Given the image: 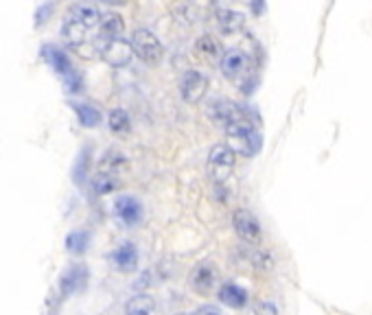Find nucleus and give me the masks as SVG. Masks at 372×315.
Wrapping results in <instances>:
<instances>
[{"mask_svg":"<svg viewBox=\"0 0 372 315\" xmlns=\"http://www.w3.org/2000/svg\"><path fill=\"white\" fill-rule=\"evenodd\" d=\"M224 132L228 136V145L233 147L239 156L252 158V156L259 154L261 134H259V130H256V125L250 121V116L237 121L235 125H230V128H226Z\"/></svg>","mask_w":372,"mask_h":315,"instance_id":"1","label":"nucleus"},{"mask_svg":"<svg viewBox=\"0 0 372 315\" xmlns=\"http://www.w3.org/2000/svg\"><path fill=\"white\" fill-rule=\"evenodd\" d=\"M219 66L222 72L228 81H233L237 85H241V90L246 92L248 90V81H250V74H252V59L246 50L241 48H228L224 50V55L219 59Z\"/></svg>","mask_w":372,"mask_h":315,"instance_id":"2","label":"nucleus"},{"mask_svg":"<svg viewBox=\"0 0 372 315\" xmlns=\"http://www.w3.org/2000/svg\"><path fill=\"white\" fill-rule=\"evenodd\" d=\"M235 162H237V151L230 145H215L208 154V175L215 186H224L228 178L235 171Z\"/></svg>","mask_w":372,"mask_h":315,"instance_id":"3","label":"nucleus"},{"mask_svg":"<svg viewBox=\"0 0 372 315\" xmlns=\"http://www.w3.org/2000/svg\"><path fill=\"white\" fill-rule=\"evenodd\" d=\"M88 278H90V272L84 263H72V265H68L59 274L55 294L59 296L61 302H66L68 298H72L75 294L81 292V289L88 285Z\"/></svg>","mask_w":372,"mask_h":315,"instance_id":"4","label":"nucleus"},{"mask_svg":"<svg viewBox=\"0 0 372 315\" xmlns=\"http://www.w3.org/2000/svg\"><path fill=\"white\" fill-rule=\"evenodd\" d=\"M233 228L237 232V236L243 243H248L252 247L263 243V228L261 221L256 219V215L248 208H237L233 212Z\"/></svg>","mask_w":372,"mask_h":315,"instance_id":"5","label":"nucleus"},{"mask_svg":"<svg viewBox=\"0 0 372 315\" xmlns=\"http://www.w3.org/2000/svg\"><path fill=\"white\" fill-rule=\"evenodd\" d=\"M132 46L136 57H140L145 64H158L164 57V46L158 40V35L149 29H136L132 35Z\"/></svg>","mask_w":372,"mask_h":315,"instance_id":"6","label":"nucleus"},{"mask_svg":"<svg viewBox=\"0 0 372 315\" xmlns=\"http://www.w3.org/2000/svg\"><path fill=\"white\" fill-rule=\"evenodd\" d=\"M206 116L213 123L222 125V128L226 130V128H230V125H235L237 121L246 119L250 114L239 103H235V101H230V99H215V101H211L208 108H206Z\"/></svg>","mask_w":372,"mask_h":315,"instance_id":"7","label":"nucleus"},{"mask_svg":"<svg viewBox=\"0 0 372 315\" xmlns=\"http://www.w3.org/2000/svg\"><path fill=\"white\" fill-rule=\"evenodd\" d=\"M145 208L140 204V199L134 195H119L114 199V217L123 225V228H136L143 221Z\"/></svg>","mask_w":372,"mask_h":315,"instance_id":"8","label":"nucleus"},{"mask_svg":"<svg viewBox=\"0 0 372 315\" xmlns=\"http://www.w3.org/2000/svg\"><path fill=\"white\" fill-rule=\"evenodd\" d=\"M208 92V77L204 72L190 68L182 74V81H179V94L186 101L188 105H195L206 96Z\"/></svg>","mask_w":372,"mask_h":315,"instance_id":"9","label":"nucleus"},{"mask_svg":"<svg viewBox=\"0 0 372 315\" xmlns=\"http://www.w3.org/2000/svg\"><path fill=\"white\" fill-rule=\"evenodd\" d=\"M101 48V57H104L106 64H110L112 68H123L132 61L134 53V46L132 42H125L123 37H117V40H110L104 42L99 46Z\"/></svg>","mask_w":372,"mask_h":315,"instance_id":"10","label":"nucleus"},{"mask_svg":"<svg viewBox=\"0 0 372 315\" xmlns=\"http://www.w3.org/2000/svg\"><path fill=\"white\" fill-rule=\"evenodd\" d=\"M217 281H219V274H217V267L213 265L211 261H202L188 276L190 289L197 292V294H204V296L213 292V289L217 287Z\"/></svg>","mask_w":372,"mask_h":315,"instance_id":"11","label":"nucleus"},{"mask_svg":"<svg viewBox=\"0 0 372 315\" xmlns=\"http://www.w3.org/2000/svg\"><path fill=\"white\" fill-rule=\"evenodd\" d=\"M110 261H112V265L117 267L121 274H132L138 270V247L136 243L132 241H123L119 243L117 247H114V252L110 254Z\"/></svg>","mask_w":372,"mask_h":315,"instance_id":"12","label":"nucleus"},{"mask_svg":"<svg viewBox=\"0 0 372 315\" xmlns=\"http://www.w3.org/2000/svg\"><path fill=\"white\" fill-rule=\"evenodd\" d=\"M217 298L230 309H246L250 305V294L237 283H224L217 292Z\"/></svg>","mask_w":372,"mask_h":315,"instance_id":"13","label":"nucleus"},{"mask_svg":"<svg viewBox=\"0 0 372 315\" xmlns=\"http://www.w3.org/2000/svg\"><path fill=\"white\" fill-rule=\"evenodd\" d=\"M215 20H217V27L228 35H235L246 29V14H241L237 9H217Z\"/></svg>","mask_w":372,"mask_h":315,"instance_id":"14","label":"nucleus"},{"mask_svg":"<svg viewBox=\"0 0 372 315\" xmlns=\"http://www.w3.org/2000/svg\"><path fill=\"white\" fill-rule=\"evenodd\" d=\"M99 40L101 44L104 42H110V40H117L125 33V22L119 14H114V11H108V14L101 16V22H99ZM99 44V46H101Z\"/></svg>","mask_w":372,"mask_h":315,"instance_id":"15","label":"nucleus"},{"mask_svg":"<svg viewBox=\"0 0 372 315\" xmlns=\"http://www.w3.org/2000/svg\"><path fill=\"white\" fill-rule=\"evenodd\" d=\"M88 27H84L81 22H77L72 18H68L63 22L61 27V35H63V42H66L70 48H81L86 44V37H88Z\"/></svg>","mask_w":372,"mask_h":315,"instance_id":"16","label":"nucleus"},{"mask_svg":"<svg viewBox=\"0 0 372 315\" xmlns=\"http://www.w3.org/2000/svg\"><path fill=\"white\" fill-rule=\"evenodd\" d=\"M90 167H92V149L84 147L77 156L75 165H72V182L77 186H84L88 182V175H90Z\"/></svg>","mask_w":372,"mask_h":315,"instance_id":"17","label":"nucleus"},{"mask_svg":"<svg viewBox=\"0 0 372 315\" xmlns=\"http://www.w3.org/2000/svg\"><path fill=\"white\" fill-rule=\"evenodd\" d=\"M90 241H92V234H90L88 230H84V228H79V230H72V232L66 234V241H63V245H66L68 254L81 256L88 252Z\"/></svg>","mask_w":372,"mask_h":315,"instance_id":"18","label":"nucleus"},{"mask_svg":"<svg viewBox=\"0 0 372 315\" xmlns=\"http://www.w3.org/2000/svg\"><path fill=\"white\" fill-rule=\"evenodd\" d=\"M44 57L48 59V64L53 66L63 79L70 77V74H75V68H72L70 59H68L66 53H63V50H59V48H55V46H46V48H44Z\"/></svg>","mask_w":372,"mask_h":315,"instance_id":"19","label":"nucleus"},{"mask_svg":"<svg viewBox=\"0 0 372 315\" xmlns=\"http://www.w3.org/2000/svg\"><path fill=\"white\" fill-rule=\"evenodd\" d=\"M101 11L95 7V5H75L72 9H70V14H68V18H72V20H77V22H81L84 27H88V29H95V27H99V22H101Z\"/></svg>","mask_w":372,"mask_h":315,"instance_id":"20","label":"nucleus"},{"mask_svg":"<svg viewBox=\"0 0 372 315\" xmlns=\"http://www.w3.org/2000/svg\"><path fill=\"white\" fill-rule=\"evenodd\" d=\"M121 186V180L117 173H108V171H99L92 178V191L95 195H110Z\"/></svg>","mask_w":372,"mask_h":315,"instance_id":"21","label":"nucleus"},{"mask_svg":"<svg viewBox=\"0 0 372 315\" xmlns=\"http://www.w3.org/2000/svg\"><path fill=\"white\" fill-rule=\"evenodd\" d=\"M72 110L77 112V119H79V123L84 125V128H88V130L99 128L101 112L95 105H90V103H72Z\"/></svg>","mask_w":372,"mask_h":315,"instance_id":"22","label":"nucleus"},{"mask_svg":"<svg viewBox=\"0 0 372 315\" xmlns=\"http://www.w3.org/2000/svg\"><path fill=\"white\" fill-rule=\"evenodd\" d=\"M127 165V158L121 154V151L117 149H110L104 154V158H101V165H99V171H108V173H121L123 167Z\"/></svg>","mask_w":372,"mask_h":315,"instance_id":"23","label":"nucleus"},{"mask_svg":"<svg viewBox=\"0 0 372 315\" xmlns=\"http://www.w3.org/2000/svg\"><path fill=\"white\" fill-rule=\"evenodd\" d=\"M153 300L147 296V294H140V296H134L130 302H127L125 307V315H153Z\"/></svg>","mask_w":372,"mask_h":315,"instance_id":"24","label":"nucleus"},{"mask_svg":"<svg viewBox=\"0 0 372 315\" xmlns=\"http://www.w3.org/2000/svg\"><path fill=\"white\" fill-rule=\"evenodd\" d=\"M195 46H197L199 53L208 59H222V55H224V48H222L219 40H217L215 35H208V33L202 35Z\"/></svg>","mask_w":372,"mask_h":315,"instance_id":"25","label":"nucleus"},{"mask_svg":"<svg viewBox=\"0 0 372 315\" xmlns=\"http://www.w3.org/2000/svg\"><path fill=\"white\" fill-rule=\"evenodd\" d=\"M108 125H110V130H112L114 134H125V132H130L132 121H130V114H127L125 110L117 108V110H112V112H110Z\"/></svg>","mask_w":372,"mask_h":315,"instance_id":"26","label":"nucleus"},{"mask_svg":"<svg viewBox=\"0 0 372 315\" xmlns=\"http://www.w3.org/2000/svg\"><path fill=\"white\" fill-rule=\"evenodd\" d=\"M190 315H224V313H222L219 307H215V305H204V307H199L197 311H193Z\"/></svg>","mask_w":372,"mask_h":315,"instance_id":"27","label":"nucleus"},{"mask_svg":"<svg viewBox=\"0 0 372 315\" xmlns=\"http://www.w3.org/2000/svg\"><path fill=\"white\" fill-rule=\"evenodd\" d=\"M263 3H265V0H252V9H254V14H261V11H263Z\"/></svg>","mask_w":372,"mask_h":315,"instance_id":"28","label":"nucleus"},{"mask_svg":"<svg viewBox=\"0 0 372 315\" xmlns=\"http://www.w3.org/2000/svg\"><path fill=\"white\" fill-rule=\"evenodd\" d=\"M99 3H104V5H125L127 0H99Z\"/></svg>","mask_w":372,"mask_h":315,"instance_id":"29","label":"nucleus"}]
</instances>
